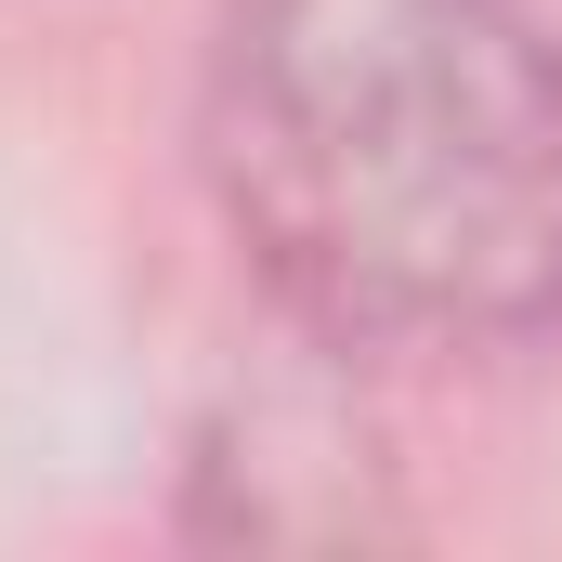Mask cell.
Here are the masks:
<instances>
[{
  "instance_id": "6da1fadb",
  "label": "cell",
  "mask_w": 562,
  "mask_h": 562,
  "mask_svg": "<svg viewBox=\"0 0 562 562\" xmlns=\"http://www.w3.org/2000/svg\"><path fill=\"white\" fill-rule=\"evenodd\" d=\"M210 196L340 353L562 340V40L510 0H236Z\"/></svg>"
}]
</instances>
